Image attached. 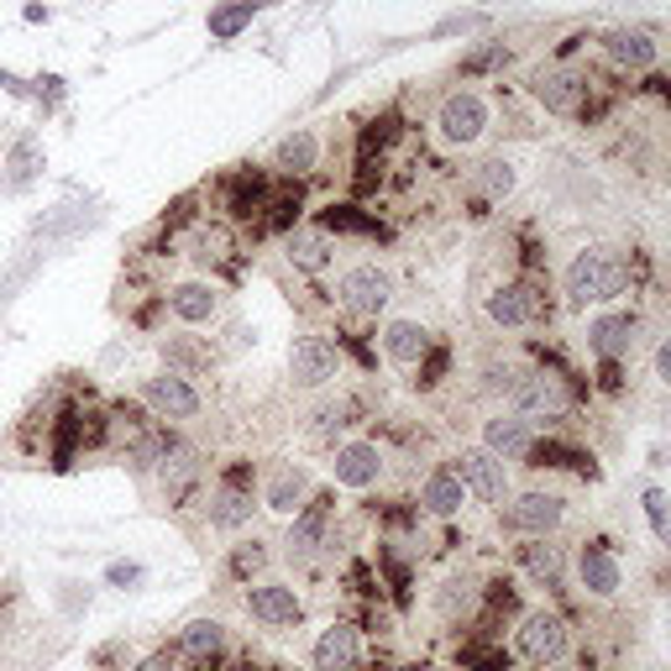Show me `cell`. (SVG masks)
<instances>
[{
	"instance_id": "44dd1931",
	"label": "cell",
	"mask_w": 671,
	"mask_h": 671,
	"mask_svg": "<svg viewBox=\"0 0 671 671\" xmlns=\"http://www.w3.org/2000/svg\"><path fill=\"white\" fill-rule=\"evenodd\" d=\"M258 210H268V174L241 169V174L226 184V215H232V221H252Z\"/></svg>"
},
{
	"instance_id": "d4e9b609",
	"label": "cell",
	"mask_w": 671,
	"mask_h": 671,
	"mask_svg": "<svg viewBox=\"0 0 671 671\" xmlns=\"http://www.w3.org/2000/svg\"><path fill=\"white\" fill-rule=\"evenodd\" d=\"M483 440H488V451H494V457H525V451H530L525 414H494V420L483 425Z\"/></svg>"
},
{
	"instance_id": "30bf717a",
	"label": "cell",
	"mask_w": 671,
	"mask_h": 671,
	"mask_svg": "<svg viewBox=\"0 0 671 671\" xmlns=\"http://www.w3.org/2000/svg\"><path fill=\"white\" fill-rule=\"evenodd\" d=\"M178 661L189 671H221V656H226V630L215 619H195L178 630Z\"/></svg>"
},
{
	"instance_id": "4fadbf2b",
	"label": "cell",
	"mask_w": 671,
	"mask_h": 671,
	"mask_svg": "<svg viewBox=\"0 0 671 671\" xmlns=\"http://www.w3.org/2000/svg\"><path fill=\"white\" fill-rule=\"evenodd\" d=\"M483 126H488V105H483V95H472V89H457L446 105H440V137L446 142H477L483 137Z\"/></svg>"
},
{
	"instance_id": "ba28073f",
	"label": "cell",
	"mask_w": 671,
	"mask_h": 671,
	"mask_svg": "<svg viewBox=\"0 0 671 671\" xmlns=\"http://www.w3.org/2000/svg\"><path fill=\"white\" fill-rule=\"evenodd\" d=\"M289 373L299 388H325V383L341 373V351L331 347L325 336H299L289 351Z\"/></svg>"
},
{
	"instance_id": "2e32d148",
	"label": "cell",
	"mask_w": 671,
	"mask_h": 671,
	"mask_svg": "<svg viewBox=\"0 0 671 671\" xmlns=\"http://www.w3.org/2000/svg\"><path fill=\"white\" fill-rule=\"evenodd\" d=\"M331 472H336L341 488H373V483L383 477V451L373 446V440H351V446L336 451Z\"/></svg>"
},
{
	"instance_id": "d590c367",
	"label": "cell",
	"mask_w": 671,
	"mask_h": 671,
	"mask_svg": "<svg viewBox=\"0 0 671 671\" xmlns=\"http://www.w3.org/2000/svg\"><path fill=\"white\" fill-rule=\"evenodd\" d=\"M241 22H252V0L215 11V16H210V32H215V37H236V32H241Z\"/></svg>"
},
{
	"instance_id": "8fae6325",
	"label": "cell",
	"mask_w": 671,
	"mask_h": 671,
	"mask_svg": "<svg viewBox=\"0 0 671 671\" xmlns=\"http://www.w3.org/2000/svg\"><path fill=\"white\" fill-rule=\"evenodd\" d=\"M451 472H457V477H462V488H468V494H477L483 504H504V494H509L504 462H498L488 446H483V451H462V457L451 462Z\"/></svg>"
},
{
	"instance_id": "e575fe53",
	"label": "cell",
	"mask_w": 671,
	"mask_h": 671,
	"mask_svg": "<svg viewBox=\"0 0 671 671\" xmlns=\"http://www.w3.org/2000/svg\"><path fill=\"white\" fill-rule=\"evenodd\" d=\"M414 368H420L414 388H436V383L451 373V347H431L425 357H420V362H414Z\"/></svg>"
},
{
	"instance_id": "d6a6232c",
	"label": "cell",
	"mask_w": 671,
	"mask_h": 671,
	"mask_svg": "<svg viewBox=\"0 0 671 671\" xmlns=\"http://www.w3.org/2000/svg\"><path fill=\"white\" fill-rule=\"evenodd\" d=\"M357 414H362V405H357V399H341V405H325V409H315V425H310V436L331 440V436H336V431H347V425H357Z\"/></svg>"
},
{
	"instance_id": "ffe728a7",
	"label": "cell",
	"mask_w": 671,
	"mask_h": 671,
	"mask_svg": "<svg viewBox=\"0 0 671 671\" xmlns=\"http://www.w3.org/2000/svg\"><path fill=\"white\" fill-rule=\"evenodd\" d=\"M462 494H468L462 477H457L451 468H440V472H431V477L420 483V509L436 514V520H451V514L462 509Z\"/></svg>"
},
{
	"instance_id": "cb8c5ba5",
	"label": "cell",
	"mask_w": 671,
	"mask_h": 671,
	"mask_svg": "<svg viewBox=\"0 0 671 671\" xmlns=\"http://www.w3.org/2000/svg\"><path fill=\"white\" fill-rule=\"evenodd\" d=\"M520 567H525L535 583L561 587L567 583V561H561V546H546V535H530V546H520Z\"/></svg>"
},
{
	"instance_id": "5b68a950",
	"label": "cell",
	"mask_w": 671,
	"mask_h": 671,
	"mask_svg": "<svg viewBox=\"0 0 671 671\" xmlns=\"http://www.w3.org/2000/svg\"><path fill=\"white\" fill-rule=\"evenodd\" d=\"M247 613L263 624V630H294L305 619V598L289 583H252L247 587Z\"/></svg>"
},
{
	"instance_id": "9a60e30c",
	"label": "cell",
	"mask_w": 671,
	"mask_h": 671,
	"mask_svg": "<svg viewBox=\"0 0 671 671\" xmlns=\"http://www.w3.org/2000/svg\"><path fill=\"white\" fill-rule=\"evenodd\" d=\"M325 525H331V498H310L299 514H294V530L284 540L289 561H310V556L325 546Z\"/></svg>"
},
{
	"instance_id": "f1b7e54d",
	"label": "cell",
	"mask_w": 671,
	"mask_h": 671,
	"mask_svg": "<svg viewBox=\"0 0 671 671\" xmlns=\"http://www.w3.org/2000/svg\"><path fill=\"white\" fill-rule=\"evenodd\" d=\"M289 263L294 268H310V273H321L331 263V232H294L289 236Z\"/></svg>"
},
{
	"instance_id": "9c48e42d",
	"label": "cell",
	"mask_w": 671,
	"mask_h": 671,
	"mask_svg": "<svg viewBox=\"0 0 671 671\" xmlns=\"http://www.w3.org/2000/svg\"><path fill=\"white\" fill-rule=\"evenodd\" d=\"M310 667L315 671H362V635H357V624H347V619L325 624L315 650H310Z\"/></svg>"
},
{
	"instance_id": "ab89813d",
	"label": "cell",
	"mask_w": 671,
	"mask_h": 671,
	"mask_svg": "<svg viewBox=\"0 0 671 671\" xmlns=\"http://www.w3.org/2000/svg\"><path fill=\"white\" fill-rule=\"evenodd\" d=\"M483 598H488V609H494V613H514V604H520V598H514V583H509V577H494Z\"/></svg>"
},
{
	"instance_id": "7a4b0ae2",
	"label": "cell",
	"mask_w": 671,
	"mask_h": 671,
	"mask_svg": "<svg viewBox=\"0 0 671 671\" xmlns=\"http://www.w3.org/2000/svg\"><path fill=\"white\" fill-rule=\"evenodd\" d=\"M509 399H514V409L530 414V420H561V414L572 409L567 378H561V373H546V368L509 373Z\"/></svg>"
},
{
	"instance_id": "7c38bea8",
	"label": "cell",
	"mask_w": 671,
	"mask_h": 671,
	"mask_svg": "<svg viewBox=\"0 0 671 671\" xmlns=\"http://www.w3.org/2000/svg\"><path fill=\"white\" fill-rule=\"evenodd\" d=\"M561 514H567V504L556 494H520L504 509V530H514V535H551L561 525Z\"/></svg>"
},
{
	"instance_id": "bcb514c9",
	"label": "cell",
	"mask_w": 671,
	"mask_h": 671,
	"mask_svg": "<svg viewBox=\"0 0 671 671\" xmlns=\"http://www.w3.org/2000/svg\"><path fill=\"white\" fill-rule=\"evenodd\" d=\"M604 388H609V394L619 388V362H604Z\"/></svg>"
},
{
	"instance_id": "603a6c76",
	"label": "cell",
	"mask_w": 671,
	"mask_h": 671,
	"mask_svg": "<svg viewBox=\"0 0 671 671\" xmlns=\"http://www.w3.org/2000/svg\"><path fill=\"white\" fill-rule=\"evenodd\" d=\"M383 351H388V362L414 368V362L431 351V331H425L420 321H394L388 331H383Z\"/></svg>"
},
{
	"instance_id": "4316f807",
	"label": "cell",
	"mask_w": 671,
	"mask_h": 671,
	"mask_svg": "<svg viewBox=\"0 0 671 671\" xmlns=\"http://www.w3.org/2000/svg\"><path fill=\"white\" fill-rule=\"evenodd\" d=\"M604 48H609V59L624 63V69H650V63H656V42H650L645 32H609Z\"/></svg>"
},
{
	"instance_id": "1f68e13d",
	"label": "cell",
	"mask_w": 671,
	"mask_h": 671,
	"mask_svg": "<svg viewBox=\"0 0 671 671\" xmlns=\"http://www.w3.org/2000/svg\"><path fill=\"white\" fill-rule=\"evenodd\" d=\"M477 609V583L472 577H451V583H440L436 593V613L440 619H462V613Z\"/></svg>"
},
{
	"instance_id": "74e56055",
	"label": "cell",
	"mask_w": 671,
	"mask_h": 671,
	"mask_svg": "<svg viewBox=\"0 0 671 671\" xmlns=\"http://www.w3.org/2000/svg\"><path fill=\"white\" fill-rule=\"evenodd\" d=\"M263 567H268V551L258 546V540L232 551V577H252V572H263Z\"/></svg>"
},
{
	"instance_id": "e0dca14e",
	"label": "cell",
	"mask_w": 671,
	"mask_h": 671,
	"mask_svg": "<svg viewBox=\"0 0 671 671\" xmlns=\"http://www.w3.org/2000/svg\"><path fill=\"white\" fill-rule=\"evenodd\" d=\"M252 483H236V477H221L215 494H210V525L215 530H241L252 520Z\"/></svg>"
},
{
	"instance_id": "8992f818",
	"label": "cell",
	"mask_w": 671,
	"mask_h": 671,
	"mask_svg": "<svg viewBox=\"0 0 671 671\" xmlns=\"http://www.w3.org/2000/svg\"><path fill=\"white\" fill-rule=\"evenodd\" d=\"M336 299L347 305L351 315H378V310H388V299H394V284H388V273H378L373 263H362V268H347V273H341Z\"/></svg>"
},
{
	"instance_id": "484cf974",
	"label": "cell",
	"mask_w": 671,
	"mask_h": 671,
	"mask_svg": "<svg viewBox=\"0 0 671 671\" xmlns=\"http://www.w3.org/2000/svg\"><path fill=\"white\" fill-rule=\"evenodd\" d=\"M215 305H221V299H215L210 284H178V289L169 294V310H174L184 325H204L215 315Z\"/></svg>"
},
{
	"instance_id": "8d00e7d4",
	"label": "cell",
	"mask_w": 671,
	"mask_h": 671,
	"mask_svg": "<svg viewBox=\"0 0 671 671\" xmlns=\"http://www.w3.org/2000/svg\"><path fill=\"white\" fill-rule=\"evenodd\" d=\"M394 132H399V116H378L368 132H362V158H373V152H383V147L394 142Z\"/></svg>"
},
{
	"instance_id": "3957f363",
	"label": "cell",
	"mask_w": 671,
	"mask_h": 671,
	"mask_svg": "<svg viewBox=\"0 0 671 671\" xmlns=\"http://www.w3.org/2000/svg\"><path fill=\"white\" fill-rule=\"evenodd\" d=\"M567 645H572V635H567V619L561 613L535 609L520 619V656H525L530 667H556L567 656Z\"/></svg>"
},
{
	"instance_id": "f546056e",
	"label": "cell",
	"mask_w": 671,
	"mask_h": 671,
	"mask_svg": "<svg viewBox=\"0 0 671 671\" xmlns=\"http://www.w3.org/2000/svg\"><path fill=\"white\" fill-rule=\"evenodd\" d=\"M321 232H351V236H383V226L373 215H362L357 204H325L321 210Z\"/></svg>"
},
{
	"instance_id": "5bb4252c",
	"label": "cell",
	"mask_w": 671,
	"mask_h": 671,
	"mask_svg": "<svg viewBox=\"0 0 671 671\" xmlns=\"http://www.w3.org/2000/svg\"><path fill=\"white\" fill-rule=\"evenodd\" d=\"M535 100H540L546 111L572 116V111L587 105V79L572 74V69H540V74H535Z\"/></svg>"
},
{
	"instance_id": "4dcf8cb0",
	"label": "cell",
	"mask_w": 671,
	"mask_h": 671,
	"mask_svg": "<svg viewBox=\"0 0 671 671\" xmlns=\"http://www.w3.org/2000/svg\"><path fill=\"white\" fill-rule=\"evenodd\" d=\"M315 158H321V142H315V132H294L278 142V169L284 174H310L315 169Z\"/></svg>"
},
{
	"instance_id": "7402d4cb",
	"label": "cell",
	"mask_w": 671,
	"mask_h": 671,
	"mask_svg": "<svg viewBox=\"0 0 671 671\" xmlns=\"http://www.w3.org/2000/svg\"><path fill=\"white\" fill-rule=\"evenodd\" d=\"M305 498H310V472L305 468H278L273 472V483H268L263 504L273 509V514H299Z\"/></svg>"
},
{
	"instance_id": "83f0119b",
	"label": "cell",
	"mask_w": 671,
	"mask_h": 671,
	"mask_svg": "<svg viewBox=\"0 0 671 671\" xmlns=\"http://www.w3.org/2000/svg\"><path fill=\"white\" fill-rule=\"evenodd\" d=\"M525 468H577V472H587V477H593V457L572 451V446H561V440H530Z\"/></svg>"
},
{
	"instance_id": "ee69618b",
	"label": "cell",
	"mask_w": 671,
	"mask_h": 671,
	"mask_svg": "<svg viewBox=\"0 0 671 671\" xmlns=\"http://www.w3.org/2000/svg\"><path fill=\"white\" fill-rule=\"evenodd\" d=\"M504 59H509L504 48H483V53H472V59L462 63V69H494V63H504Z\"/></svg>"
},
{
	"instance_id": "7bdbcfd3",
	"label": "cell",
	"mask_w": 671,
	"mask_h": 671,
	"mask_svg": "<svg viewBox=\"0 0 671 671\" xmlns=\"http://www.w3.org/2000/svg\"><path fill=\"white\" fill-rule=\"evenodd\" d=\"M645 509H650V520H656V535L671 540V525H667V498L661 494H645Z\"/></svg>"
},
{
	"instance_id": "d6986e66",
	"label": "cell",
	"mask_w": 671,
	"mask_h": 671,
	"mask_svg": "<svg viewBox=\"0 0 671 671\" xmlns=\"http://www.w3.org/2000/svg\"><path fill=\"white\" fill-rule=\"evenodd\" d=\"M635 331H641L635 315H598V321L587 325V347L598 351L604 362H619L624 351L635 347Z\"/></svg>"
},
{
	"instance_id": "b9f144b4",
	"label": "cell",
	"mask_w": 671,
	"mask_h": 671,
	"mask_svg": "<svg viewBox=\"0 0 671 671\" xmlns=\"http://www.w3.org/2000/svg\"><path fill=\"white\" fill-rule=\"evenodd\" d=\"M105 577H111V587H137L142 583V567H137V561H116Z\"/></svg>"
},
{
	"instance_id": "836d02e7",
	"label": "cell",
	"mask_w": 671,
	"mask_h": 671,
	"mask_svg": "<svg viewBox=\"0 0 671 671\" xmlns=\"http://www.w3.org/2000/svg\"><path fill=\"white\" fill-rule=\"evenodd\" d=\"M462 667L468 671H509V650L494 645L488 635H477L472 645H462Z\"/></svg>"
},
{
	"instance_id": "ac0fdd59",
	"label": "cell",
	"mask_w": 671,
	"mask_h": 671,
	"mask_svg": "<svg viewBox=\"0 0 671 671\" xmlns=\"http://www.w3.org/2000/svg\"><path fill=\"white\" fill-rule=\"evenodd\" d=\"M577 572H583V587L593 598H613L619 583H624V572H619V561H613L609 540H587L583 556H577Z\"/></svg>"
},
{
	"instance_id": "6da1fadb",
	"label": "cell",
	"mask_w": 671,
	"mask_h": 671,
	"mask_svg": "<svg viewBox=\"0 0 671 671\" xmlns=\"http://www.w3.org/2000/svg\"><path fill=\"white\" fill-rule=\"evenodd\" d=\"M624 289H630V263L619 252L587 247L567 268V299L572 305H604V299H619Z\"/></svg>"
},
{
	"instance_id": "f35d334b",
	"label": "cell",
	"mask_w": 671,
	"mask_h": 671,
	"mask_svg": "<svg viewBox=\"0 0 671 671\" xmlns=\"http://www.w3.org/2000/svg\"><path fill=\"white\" fill-rule=\"evenodd\" d=\"M483 189H488V195H509V189H514V169H509V163H483Z\"/></svg>"
},
{
	"instance_id": "f6af8a7d",
	"label": "cell",
	"mask_w": 671,
	"mask_h": 671,
	"mask_svg": "<svg viewBox=\"0 0 671 671\" xmlns=\"http://www.w3.org/2000/svg\"><path fill=\"white\" fill-rule=\"evenodd\" d=\"M656 373H661V383H671V341L656 351Z\"/></svg>"
},
{
	"instance_id": "52a82bcc",
	"label": "cell",
	"mask_w": 671,
	"mask_h": 671,
	"mask_svg": "<svg viewBox=\"0 0 671 671\" xmlns=\"http://www.w3.org/2000/svg\"><path fill=\"white\" fill-rule=\"evenodd\" d=\"M142 405L158 414V420H195L200 414V394L184 373H158V378L142 383Z\"/></svg>"
},
{
	"instance_id": "277c9868",
	"label": "cell",
	"mask_w": 671,
	"mask_h": 671,
	"mask_svg": "<svg viewBox=\"0 0 671 671\" xmlns=\"http://www.w3.org/2000/svg\"><path fill=\"white\" fill-rule=\"evenodd\" d=\"M488 315L498 325H509V331H520V325H535L546 315V294L535 278H514V284H498L488 294Z\"/></svg>"
},
{
	"instance_id": "60d3db41",
	"label": "cell",
	"mask_w": 671,
	"mask_h": 671,
	"mask_svg": "<svg viewBox=\"0 0 671 671\" xmlns=\"http://www.w3.org/2000/svg\"><path fill=\"white\" fill-rule=\"evenodd\" d=\"M137 671H184V661H178V650H152L147 661H137Z\"/></svg>"
}]
</instances>
